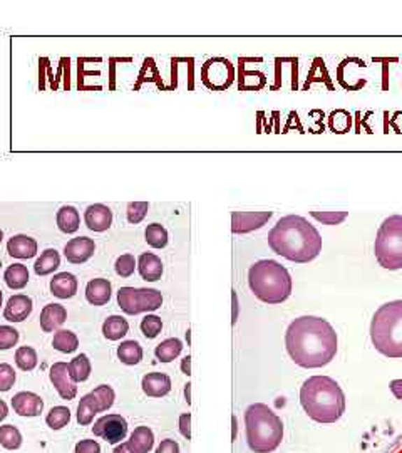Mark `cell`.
I'll list each match as a JSON object with an SVG mask.
<instances>
[{
	"label": "cell",
	"mask_w": 402,
	"mask_h": 453,
	"mask_svg": "<svg viewBox=\"0 0 402 453\" xmlns=\"http://www.w3.org/2000/svg\"><path fill=\"white\" fill-rule=\"evenodd\" d=\"M285 348L299 366L307 370L324 368L337 354V333L322 317L300 316L287 329Z\"/></svg>",
	"instance_id": "obj_1"
},
{
	"label": "cell",
	"mask_w": 402,
	"mask_h": 453,
	"mask_svg": "<svg viewBox=\"0 0 402 453\" xmlns=\"http://www.w3.org/2000/svg\"><path fill=\"white\" fill-rule=\"evenodd\" d=\"M270 249L295 264H308L322 252L319 230L300 215H287L268 232Z\"/></svg>",
	"instance_id": "obj_2"
},
{
	"label": "cell",
	"mask_w": 402,
	"mask_h": 453,
	"mask_svg": "<svg viewBox=\"0 0 402 453\" xmlns=\"http://www.w3.org/2000/svg\"><path fill=\"white\" fill-rule=\"evenodd\" d=\"M300 405L317 423H336L345 413L344 389L330 376H310L300 388Z\"/></svg>",
	"instance_id": "obj_3"
},
{
	"label": "cell",
	"mask_w": 402,
	"mask_h": 453,
	"mask_svg": "<svg viewBox=\"0 0 402 453\" xmlns=\"http://www.w3.org/2000/svg\"><path fill=\"white\" fill-rule=\"evenodd\" d=\"M245 430L250 450L272 453L283 440V421L268 405L253 403L245 412Z\"/></svg>",
	"instance_id": "obj_4"
},
{
	"label": "cell",
	"mask_w": 402,
	"mask_h": 453,
	"mask_svg": "<svg viewBox=\"0 0 402 453\" xmlns=\"http://www.w3.org/2000/svg\"><path fill=\"white\" fill-rule=\"evenodd\" d=\"M248 286L265 304H282L292 295L294 282L289 270L277 260H258L248 270Z\"/></svg>",
	"instance_id": "obj_5"
},
{
	"label": "cell",
	"mask_w": 402,
	"mask_h": 453,
	"mask_svg": "<svg viewBox=\"0 0 402 453\" xmlns=\"http://www.w3.org/2000/svg\"><path fill=\"white\" fill-rule=\"evenodd\" d=\"M371 341L386 358H402V300L380 306L371 321Z\"/></svg>",
	"instance_id": "obj_6"
},
{
	"label": "cell",
	"mask_w": 402,
	"mask_h": 453,
	"mask_svg": "<svg viewBox=\"0 0 402 453\" xmlns=\"http://www.w3.org/2000/svg\"><path fill=\"white\" fill-rule=\"evenodd\" d=\"M374 256L382 269H402V215H391L380 223L374 242Z\"/></svg>",
	"instance_id": "obj_7"
},
{
	"label": "cell",
	"mask_w": 402,
	"mask_h": 453,
	"mask_svg": "<svg viewBox=\"0 0 402 453\" xmlns=\"http://www.w3.org/2000/svg\"><path fill=\"white\" fill-rule=\"evenodd\" d=\"M117 306L128 316H138L141 312H153L163 306V294L158 289H136V287H121L117 291Z\"/></svg>",
	"instance_id": "obj_8"
},
{
	"label": "cell",
	"mask_w": 402,
	"mask_h": 453,
	"mask_svg": "<svg viewBox=\"0 0 402 453\" xmlns=\"http://www.w3.org/2000/svg\"><path fill=\"white\" fill-rule=\"evenodd\" d=\"M235 78V69L230 61L223 57L210 59L201 69V79L211 90H227Z\"/></svg>",
	"instance_id": "obj_9"
},
{
	"label": "cell",
	"mask_w": 402,
	"mask_h": 453,
	"mask_svg": "<svg viewBox=\"0 0 402 453\" xmlns=\"http://www.w3.org/2000/svg\"><path fill=\"white\" fill-rule=\"evenodd\" d=\"M92 433L94 437H99L106 440L111 445H117L121 443V440L126 438L128 435V421L124 417L116 413H109L101 417L99 420L92 426Z\"/></svg>",
	"instance_id": "obj_10"
},
{
	"label": "cell",
	"mask_w": 402,
	"mask_h": 453,
	"mask_svg": "<svg viewBox=\"0 0 402 453\" xmlns=\"http://www.w3.org/2000/svg\"><path fill=\"white\" fill-rule=\"evenodd\" d=\"M49 379L62 400H74L76 395H78V383H76L73 375H71L69 364L67 363H54L50 366Z\"/></svg>",
	"instance_id": "obj_11"
},
{
	"label": "cell",
	"mask_w": 402,
	"mask_h": 453,
	"mask_svg": "<svg viewBox=\"0 0 402 453\" xmlns=\"http://www.w3.org/2000/svg\"><path fill=\"white\" fill-rule=\"evenodd\" d=\"M273 217V211H234L231 214V232L250 234L258 230Z\"/></svg>",
	"instance_id": "obj_12"
},
{
	"label": "cell",
	"mask_w": 402,
	"mask_h": 453,
	"mask_svg": "<svg viewBox=\"0 0 402 453\" xmlns=\"http://www.w3.org/2000/svg\"><path fill=\"white\" fill-rule=\"evenodd\" d=\"M94 252L96 244L94 240L89 239V237H76V239H71L64 247V256L67 262L76 265L87 262L94 256Z\"/></svg>",
	"instance_id": "obj_13"
},
{
	"label": "cell",
	"mask_w": 402,
	"mask_h": 453,
	"mask_svg": "<svg viewBox=\"0 0 402 453\" xmlns=\"http://www.w3.org/2000/svg\"><path fill=\"white\" fill-rule=\"evenodd\" d=\"M12 408L19 417H39L44 410V401L37 393L19 391L12 398Z\"/></svg>",
	"instance_id": "obj_14"
},
{
	"label": "cell",
	"mask_w": 402,
	"mask_h": 453,
	"mask_svg": "<svg viewBox=\"0 0 402 453\" xmlns=\"http://www.w3.org/2000/svg\"><path fill=\"white\" fill-rule=\"evenodd\" d=\"M84 222H86L89 230L106 232L113 225V211L108 205L94 203V205H89L84 211Z\"/></svg>",
	"instance_id": "obj_15"
},
{
	"label": "cell",
	"mask_w": 402,
	"mask_h": 453,
	"mask_svg": "<svg viewBox=\"0 0 402 453\" xmlns=\"http://www.w3.org/2000/svg\"><path fill=\"white\" fill-rule=\"evenodd\" d=\"M34 302L29 295L15 294L7 300V306L3 309V317L8 323H22L32 314Z\"/></svg>",
	"instance_id": "obj_16"
},
{
	"label": "cell",
	"mask_w": 402,
	"mask_h": 453,
	"mask_svg": "<svg viewBox=\"0 0 402 453\" xmlns=\"http://www.w3.org/2000/svg\"><path fill=\"white\" fill-rule=\"evenodd\" d=\"M143 393L150 398H163L171 391V378L164 372H148L141 381Z\"/></svg>",
	"instance_id": "obj_17"
},
{
	"label": "cell",
	"mask_w": 402,
	"mask_h": 453,
	"mask_svg": "<svg viewBox=\"0 0 402 453\" xmlns=\"http://www.w3.org/2000/svg\"><path fill=\"white\" fill-rule=\"evenodd\" d=\"M113 286L108 279H92L86 286V299L92 306H106L111 300Z\"/></svg>",
	"instance_id": "obj_18"
},
{
	"label": "cell",
	"mask_w": 402,
	"mask_h": 453,
	"mask_svg": "<svg viewBox=\"0 0 402 453\" xmlns=\"http://www.w3.org/2000/svg\"><path fill=\"white\" fill-rule=\"evenodd\" d=\"M7 252L14 259H32L37 253V242L29 235H14L8 239Z\"/></svg>",
	"instance_id": "obj_19"
},
{
	"label": "cell",
	"mask_w": 402,
	"mask_h": 453,
	"mask_svg": "<svg viewBox=\"0 0 402 453\" xmlns=\"http://www.w3.org/2000/svg\"><path fill=\"white\" fill-rule=\"evenodd\" d=\"M50 294L57 299H71L78 294V279L71 272H59L50 281Z\"/></svg>",
	"instance_id": "obj_20"
},
{
	"label": "cell",
	"mask_w": 402,
	"mask_h": 453,
	"mask_svg": "<svg viewBox=\"0 0 402 453\" xmlns=\"http://www.w3.org/2000/svg\"><path fill=\"white\" fill-rule=\"evenodd\" d=\"M67 319V311L61 304H48L41 311V329L44 333H54Z\"/></svg>",
	"instance_id": "obj_21"
},
{
	"label": "cell",
	"mask_w": 402,
	"mask_h": 453,
	"mask_svg": "<svg viewBox=\"0 0 402 453\" xmlns=\"http://www.w3.org/2000/svg\"><path fill=\"white\" fill-rule=\"evenodd\" d=\"M138 270L139 275L148 282H156L159 281L161 275H163V262L156 253L153 252H145L138 257Z\"/></svg>",
	"instance_id": "obj_22"
},
{
	"label": "cell",
	"mask_w": 402,
	"mask_h": 453,
	"mask_svg": "<svg viewBox=\"0 0 402 453\" xmlns=\"http://www.w3.org/2000/svg\"><path fill=\"white\" fill-rule=\"evenodd\" d=\"M131 450L134 453H150L155 447V433L150 426H138L128 440Z\"/></svg>",
	"instance_id": "obj_23"
},
{
	"label": "cell",
	"mask_w": 402,
	"mask_h": 453,
	"mask_svg": "<svg viewBox=\"0 0 402 453\" xmlns=\"http://www.w3.org/2000/svg\"><path fill=\"white\" fill-rule=\"evenodd\" d=\"M56 222L61 232H64V234H76L80 227V215L74 207L64 205L59 209L56 215Z\"/></svg>",
	"instance_id": "obj_24"
},
{
	"label": "cell",
	"mask_w": 402,
	"mask_h": 453,
	"mask_svg": "<svg viewBox=\"0 0 402 453\" xmlns=\"http://www.w3.org/2000/svg\"><path fill=\"white\" fill-rule=\"evenodd\" d=\"M128 333L129 323L122 316H109L103 323V334L109 341H120Z\"/></svg>",
	"instance_id": "obj_25"
},
{
	"label": "cell",
	"mask_w": 402,
	"mask_h": 453,
	"mask_svg": "<svg viewBox=\"0 0 402 453\" xmlns=\"http://www.w3.org/2000/svg\"><path fill=\"white\" fill-rule=\"evenodd\" d=\"M181 351H183V342L178 337H168L156 346L155 356L159 363H171L180 356Z\"/></svg>",
	"instance_id": "obj_26"
},
{
	"label": "cell",
	"mask_w": 402,
	"mask_h": 453,
	"mask_svg": "<svg viewBox=\"0 0 402 453\" xmlns=\"http://www.w3.org/2000/svg\"><path fill=\"white\" fill-rule=\"evenodd\" d=\"M59 265H61V256H59V252L56 249H45V251L41 253L39 259L36 260V264H34V270H36L37 275L44 277V275L56 272Z\"/></svg>",
	"instance_id": "obj_27"
},
{
	"label": "cell",
	"mask_w": 402,
	"mask_h": 453,
	"mask_svg": "<svg viewBox=\"0 0 402 453\" xmlns=\"http://www.w3.org/2000/svg\"><path fill=\"white\" fill-rule=\"evenodd\" d=\"M3 281H6L7 287L12 291L24 289L29 284V270L24 264H14L8 265L3 272Z\"/></svg>",
	"instance_id": "obj_28"
},
{
	"label": "cell",
	"mask_w": 402,
	"mask_h": 453,
	"mask_svg": "<svg viewBox=\"0 0 402 453\" xmlns=\"http://www.w3.org/2000/svg\"><path fill=\"white\" fill-rule=\"evenodd\" d=\"M117 358L122 364H128V366H134V364H139L143 359V348L138 341H122L121 346L117 348Z\"/></svg>",
	"instance_id": "obj_29"
},
{
	"label": "cell",
	"mask_w": 402,
	"mask_h": 453,
	"mask_svg": "<svg viewBox=\"0 0 402 453\" xmlns=\"http://www.w3.org/2000/svg\"><path fill=\"white\" fill-rule=\"evenodd\" d=\"M52 346L54 349L59 351V353L71 354L79 348V340L73 331H69V329H59V331L54 334Z\"/></svg>",
	"instance_id": "obj_30"
},
{
	"label": "cell",
	"mask_w": 402,
	"mask_h": 453,
	"mask_svg": "<svg viewBox=\"0 0 402 453\" xmlns=\"http://www.w3.org/2000/svg\"><path fill=\"white\" fill-rule=\"evenodd\" d=\"M97 413H99V408H97V403L91 393L80 398V403L78 406V423L80 426L91 425Z\"/></svg>",
	"instance_id": "obj_31"
},
{
	"label": "cell",
	"mask_w": 402,
	"mask_h": 453,
	"mask_svg": "<svg viewBox=\"0 0 402 453\" xmlns=\"http://www.w3.org/2000/svg\"><path fill=\"white\" fill-rule=\"evenodd\" d=\"M91 361H89L86 354H79V356L71 359L69 371L71 375H73L76 383H84V381H87L89 376H91Z\"/></svg>",
	"instance_id": "obj_32"
},
{
	"label": "cell",
	"mask_w": 402,
	"mask_h": 453,
	"mask_svg": "<svg viewBox=\"0 0 402 453\" xmlns=\"http://www.w3.org/2000/svg\"><path fill=\"white\" fill-rule=\"evenodd\" d=\"M0 445L6 450H19L22 447V433L14 425L0 426Z\"/></svg>",
	"instance_id": "obj_33"
},
{
	"label": "cell",
	"mask_w": 402,
	"mask_h": 453,
	"mask_svg": "<svg viewBox=\"0 0 402 453\" xmlns=\"http://www.w3.org/2000/svg\"><path fill=\"white\" fill-rule=\"evenodd\" d=\"M37 363H39V358H37L36 349L31 346H20L15 351V364L20 371H34Z\"/></svg>",
	"instance_id": "obj_34"
},
{
	"label": "cell",
	"mask_w": 402,
	"mask_h": 453,
	"mask_svg": "<svg viewBox=\"0 0 402 453\" xmlns=\"http://www.w3.org/2000/svg\"><path fill=\"white\" fill-rule=\"evenodd\" d=\"M146 242L153 249H164L168 245V230L161 223H151L145 232Z\"/></svg>",
	"instance_id": "obj_35"
},
{
	"label": "cell",
	"mask_w": 402,
	"mask_h": 453,
	"mask_svg": "<svg viewBox=\"0 0 402 453\" xmlns=\"http://www.w3.org/2000/svg\"><path fill=\"white\" fill-rule=\"evenodd\" d=\"M71 421V410L67 406H54L45 417V423L50 430H62L69 425Z\"/></svg>",
	"instance_id": "obj_36"
},
{
	"label": "cell",
	"mask_w": 402,
	"mask_h": 453,
	"mask_svg": "<svg viewBox=\"0 0 402 453\" xmlns=\"http://www.w3.org/2000/svg\"><path fill=\"white\" fill-rule=\"evenodd\" d=\"M91 395L97 403L99 413L108 412V410L114 405V400H116V393H114V389L111 386H108V384H101V386L94 388L91 391Z\"/></svg>",
	"instance_id": "obj_37"
},
{
	"label": "cell",
	"mask_w": 402,
	"mask_h": 453,
	"mask_svg": "<svg viewBox=\"0 0 402 453\" xmlns=\"http://www.w3.org/2000/svg\"><path fill=\"white\" fill-rule=\"evenodd\" d=\"M138 267V260L134 259V256L131 253H122L121 257H117L116 264H114V270L122 279H128L134 274V270Z\"/></svg>",
	"instance_id": "obj_38"
},
{
	"label": "cell",
	"mask_w": 402,
	"mask_h": 453,
	"mask_svg": "<svg viewBox=\"0 0 402 453\" xmlns=\"http://www.w3.org/2000/svg\"><path fill=\"white\" fill-rule=\"evenodd\" d=\"M161 331H163V321H161L159 316L148 314L141 321V333L145 334L146 340H155V337L159 336Z\"/></svg>",
	"instance_id": "obj_39"
},
{
	"label": "cell",
	"mask_w": 402,
	"mask_h": 453,
	"mask_svg": "<svg viewBox=\"0 0 402 453\" xmlns=\"http://www.w3.org/2000/svg\"><path fill=\"white\" fill-rule=\"evenodd\" d=\"M310 215L315 220L324 223V225H340L344 220L349 217V211H310Z\"/></svg>",
	"instance_id": "obj_40"
},
{
	"label": "cell",
	"mask_w": 402,
	"mask_h": 453,
	"mask_svg": "<svg viewBox=\"0 0 402 453\" xmlns=\"http://www.w3.org/2000/svg\"><path fill=\"white\" fill-rule=\"evenodd\" d=\"M150 210V203L148 202H131L128 205V222L133 225H138L143 222Z\"/></svg>",
	"instance_id": "obj_41"
},
{
	"label": "cell",
	"mask_w": 402,
	"mask_h": 453,
	"mask_svg": "<svg viewBox=\"0 0 402 453\" xmlns=\"http://www.w3.org/2000/svg\"><path fill=\"white\" fill-rule=\"evenodd\" d=\"M19 331L12 326H0V351H7L19 342Z\"/></svg>",
	"instance_id": "obj_42"
},
{
	"label": "cell",
	"mask_w": 402,
	"mask_h": 453,
	"mask_svg": "<svg viewBox=\"0 0 402 453\" xmlns=\"http://www.w3.org/2000/svg\"><path fill=\"white\" fill-rule=\"evenodd\" d=\"M15 371L10 364L0 363V391H8L15 384Z\"/></svg>",
	"instance_id": "obj_43"
},
{
	"label": "cell",
	"mask_w": 402,
	"mask_h": 453,
	"mask_svg": "<svg viewBox=\"0 0 402 453\" xmlns=\"http://www.w3.org/2000/svg\"><path fill=\"white\" fill-rule=\"evenodd\" d=\"M74 453H101V445L96 440H80L76 443Z\"/></svg>",
	"instance_id": "obj_44"
},
{
	"label": "cell",
	"mask_w": 402,
	"mask_h": 453,
	"mask_svg": "<svg viewBox=\"0 0 402 453\" xmlns=\"http://www.w3.org/2000/svg\"><path fill=\"white\" fill-rule=\"evenodd\" d=\"M180 431L186 440H192V413H183L180 417Z\"/></svg>",
	"instance_id": "obj_45"
},
{
	"label": "cell",
	"mask_w": 402,
	"mask_h": 453,
	"mask_svg": "<svg viewBox=\"0 0 402 453\" xmlns=\"http://www.w3.org/2000/svg\"><path fill=\"white\" fill-rule=\"evenodd\" d=\"M156 453H180V445H178L176 440L166 438L159 443L158 448H156Z\"/></svg>",
	"instance_id": "obj_46"
},
{
	"label": "cell",
	"mask_w": 402,
	"mask_h": 453,
	"mask_svg": "<svg viewBox=\"0 0 402 453\" xmlns=\"http://www.w3.org/2000/svg\"><path fill=\"white\" fill-rule=\"evenodd\" d=\"M389 388H391L392 395H394L397 398V400L402 401V379L391 381V384H389Z\"/></svg>",
	"instance_id": "obj_47"
},
{
	"label": "cell",
	"mask_w": 402,
	"mask_h": 453,
	"mask_svg": "<svg viewBox=\"0 0 402 453\" xmlns=\"http://www.w3.org/2000/svg\"><path fill=\"white\" fill-rule=\"evenodd\" d=\"M181 371H183V375L186 376L192 375V356H185L181 359Z\"/></svg>",
	"instance_id": "obj_48"
},
{
	"label": "cell",
	"mask_w": 402,
	"mask_h": 453,
	"mask_svg": "<svg viewBox=\"0 0 402 453\" xmlns=\"http://www.w3.org/2000/svg\"><path fill=\"white\" fill-rule=\"evenodd\" d=\"M113 453H134V452L131 450L129 443L124 442V443H117L116 448H114V450H113Z\"/></svg>",
	"instance_id": "obj_49"
},
{
	"label": "cell",
	"mask_w": 402,
	"mask_h": 453,
	"mask_svg": "<svg viewBox=\"0 0 402 453\" xmlns=\"http://www.w3.org/2000/svg\"><path fill=\"white\" fill-rule=\"evenodd\" d=\"M231 299H234V319H231V323H236L238 321V298H236V292L231 294Z\"/></svg>",
	"instance_id": "obj_50"
},
{
	"label": "cell",
	"mask_w": 402,
	"mask_h": 453,
	"mask_svg": "<svg viewBox=\"0 0 402 453\" xmlns=\"http://www.w3.org/2000/svg\"><path fill=\"white\" fill-rule=\"evenodd\" d=\"M236 435H238V420H236V417L234 414L231 417V440H236Z\"/></svg>",
	"instance_id": "obj_51"
},
{
	"label": "cell",
	"mask_w": 402,
	"mask_h": 453,
	"mask_svg": "<svg viewBox=\"0 0 402 453\" xmlns=\"http://www.w3.org/2000/svg\"><path fill=\"white\" fill-rule=\"evenodd\" d=\"M8 414V406L3 400H0V421H3Z\"/></svg>",
	"instance_id": "obj_52"
},
{
	"label": "cell",
	"mask_w": 402,
	"mask_h": 453,
	"mask_svg": "<svg viewBox=\"0 0 402 453\" xmlns=\"http://www.w3.org/2000/svg\"><path fill=\"white\" fill-rule=\"evenodd\" d=\"M185 400L186 403H192V383L185 384Z\"/></svg>",
	"instance_id": "obj_53"
},
{
	"label": "cell",
	"mask_w": 402,
	"mask_h": 453,
	"mask_svg": "<svg viewBox=\"0 0 402 453\" xmlns=\"http://www.w3.org/2000/svg\"><path fill=\"white\" fill-rule=\"evenodd\" d=\"M2 300H3V294L2 291H0V309H2Z\"/></svg>",
	"instance_id": "obj_54"
},
{
	"label": "cell",
	"mask_w": 402,
	"mask_h": 453,
	"mask_svg": "<svg viewBox=\"0 0 402 453\" xmlns=\"http://www.w3.org/2000/svg\"><path fill=\"white\" fill-rule=\"evenodd\" d=\"M2 240H3V232H2V228H0V244H2Z\"/></svg>",
	"instance_id": "obj_55"
},
{
	"label": "cell",
	"mask_w": 402,
	"mask_h": 453,
	"mask_svg": "<svg viewBox=\"0 0 402 453\" xmlns=\"http://www.w3.org/2000/svg\"><path fill=\"white\" fill-rule=\"evenodd\" d=\"M0 269H2V259H0Z\"/></svg>",
	"instance_id": "obj_56"
}]
</instances>
